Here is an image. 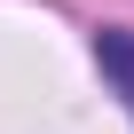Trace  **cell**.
<instances>
[{"label":"cell","mask_w":134,"mask_h":134,"mask_svg":"<svg viewBox=\"0 0 134 134\" xmlns=\"http://www.w3.org/2000/svg\"><path fill=\"white\" fill-rule=\"evenodd\" d=\"M95 63H103V79L134 103V32H118V24H103L95 32Z\"/></svg>","instance_id":"6da1fadb"}]
</instances>
